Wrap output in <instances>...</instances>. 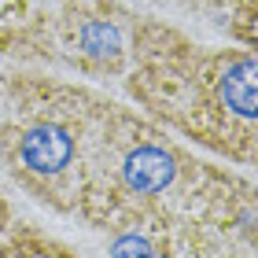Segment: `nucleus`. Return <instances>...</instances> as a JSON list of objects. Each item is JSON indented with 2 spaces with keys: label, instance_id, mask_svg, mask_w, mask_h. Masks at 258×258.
Segmentation results:
<instances>
[{
  "label": "nucleus",
  "instance_id": "1",
  "mask_svg": "<svg viewBox=\"0 0 258 258\" xmlns=\"http://www.w3.org/2000/svg\"><path fill=\"white\" fill-rule=\"evenodd\" d=\"M122 85L173 137L258 173V48L199 44L173 22L137 11Z\"/></svg>",
  "mask_w": 258,
  "mask_h": 258
},
{
  "label": "nucleus",
  "instance_id": "2",
  "mask_svg": "<svg viewBox=\"0 0 258 258\" xmlns=\"http://www.w3.org/2000/svg\"><path fill=\"white\" fill-rule=\"evenodd\" d=\"M129 22L125 0H0V59L125 78Z\"/></svg>",
  "mask_w": 258,
  "mask_h": 258
},
{
  "label": "nucleus",
  "instance_id": "3",
  "mask_svg": "<svg viewBox=\"0 0 258 258\" xmlns=\"http://www.w3.org/2000/svg\"><path fill=\"white\" fill-rule=\"evenodd\" d=\"M232 44H243V48H258V0H236L225 19V30Z\"/></svg>",
  "mask_w": 258,
  "mask_h": 258
},
{
  "label": "nucleus",
  "instance_id": "4",
  "mask_svg": "<svg viewBox=\"0 0 258 258\" xmlns=\"http://www.w3.org/2000/svg\"><path fill=\"white\" fill-rule=\"evenodd\" d=\"M188 258H258V232L247 240H203Z\"/></svg>",
  "mask_w": 258,
  "mask_h": 258
},
{
  "label": "nucleus",
  "instance_id": "5",
  "mask_svg": "<svg viewBox=\"0 0 258 258\" xmlns=\"http://www.w3.org/2000/svg\"><path fill=\"white\" fill-rule=\"evenodd\" d=\"M177 11H188V15H199V19H207L214 30H225V19H229V11L236 0H170Z\"/></svg>",
  "mask_w": 258,
  "mask_h": 258
},
{
  "label": "nucleus",
  "instance_id": "6",
  "mask_svg": "<svg viewBox=\"0 0 258 258\" xmlns=\"http://www.w3.org/2000/svg\"><path fill=\"white\" fill-rule=\"evenodd\" d=\"M15 218H11V210H8V203H4V199H0V251H4L8 247V243H11V236H15Z\"/></svg>",
  "mask_w": 258,
  "mask_h": 258
}]
</instances>
